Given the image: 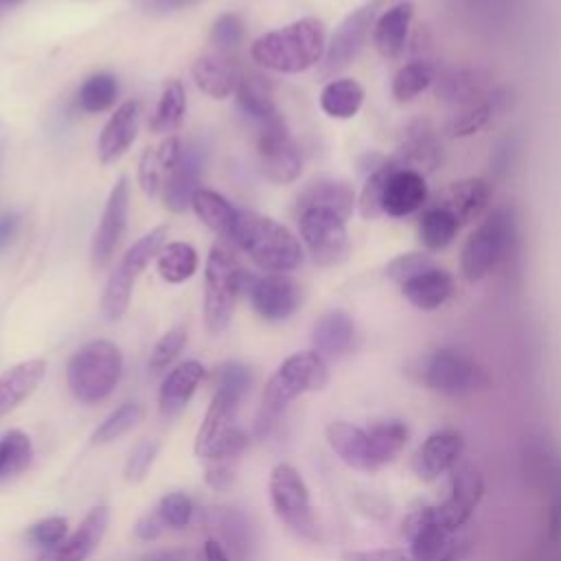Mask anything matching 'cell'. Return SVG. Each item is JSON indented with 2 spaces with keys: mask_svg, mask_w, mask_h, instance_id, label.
<instances>
[{
  "mask_svg": "<svg viewBox=\"0 0 561 561\" xmlns=\"http://www.w3.org/2000/svg\"><path fill=\"white\" fill-rule=\"evenodd\" d=\"M410 22H412V4L410 2H399L375 20L373 44L381 57L397 59L403 53L405 42H408Z\"/></svg>",
  "mask_w": 561,
  "mask_h": 561,
  "instance_id": "cell-29",
  "label": "cell"
},
{
  "mask_svg": "<svg viewBox=\"0 0 561 561\" xmlns=\"http://www.w3.org/2000/svg\"><path fill=\"white\" fill-rule=\"evenodd\" d=\"M546 484L550 489L548 539H550V543H559L561 541V454L554 456V462H552Z\"/></svg>",
  "mask_w": 561,
  "mask_h": 561,
  "instance_id": "cell-53",
  "label": "cell"
},
{
  "mask_svg": "<svg viewBox=\"0 0 561 561\" xmlns=\"http://www.w3.org/2000/svg\"><path fill=\"white\" fill-rule=\"evenodd\" d=\"M140 561H186V554L182 550H162V552L142 557Z\"/></svg>",
  "mask_w": 561,
  "mask_h": 561,
  "instance_id": "cell-61",
  "label": "cell"
},
{
  "mask_svg": "<svg viewBox=\"0 0 561 561\" xmlns=\"http://www.w3.org/2000/svg\"><path fill=\"white\" fill-rule=\"evenodd\" d=\"M327 440L333 447V451L353 469L375 471L368 430H362L344 421H333L327 425Z\"/></svg>",
  "mask_w": 561,
  "mask_h": 561,
  "instance_id": "cell-28",
  "label": "cell"
},
{
  "mask_svg": "<svg viewBox=\"0 0 561 561\" xmlns=\"http://www.w3.org/2000/svg\"><path fill=\"white\" fill-rule=\"evenodd\" d=\"M270 497L276 515L283 524L307 541L320 539V526L316 522L309 491L300 473L291 465H276L270 476Z\"/></svg>",
  "mask_w": 561,
  "mask_h": 561,
  "instance_id": "cell-10",
  "label": "cell"
},
{
  "mask_svg": "<svg viewBox=\"0 0 561 561\" xmlns=\"http://www.w3.org/2000/svg\"><path fill=\"white\" fill-rule=\"evenodd\" d=\"M204 149L199 145H184L180 158L162 186V202L171 213H184L193 195L199 191V175L204 169Z\"/></svg>",
  "mask_w": 561,
  "mask_h": 561,
  "instance_id": "cell-17",
  "label": "cell"
},
{
  "mask_svg": "<svg viewBox=\"0 0 561 561\" xmlns=\"http://www.w3.org/2000/svg\"><path fill=\"white\" fill-rule=\"evenodd\" d=\"M197 270V252L191 243L173 241L158 252V272L167 283H184Z\"/></svg>",
  "mask_w": 561,
  "mask_h": 561,
  "instance_id": "cell-40",
  "label": "cell"
},
{
  "mask_svg": "<svg viewBox=\"0 0 561 561\" xmlns=\"http://www.w3.org/2000/svg\"><path fill=\"white\" fill-rule=\"evenodd\" d=\"M167 232H169L167 226H158L149 230L121 256L118 265L114 267V272L105 283L103 298H101V309L107 320H118L125 313L136 278L147 267V263L160 252L167 239Z\"/></svg>",
  "mask_w": 561,
  "mask_h": 561,
  "instance_id": "cell-9",
  "label": "cell"
},
{
  "mask_svg": "<svg viewBox=\"0 0 561 561\" xmlns=\"http://www.w3.org/2000/svg\"><path fill=\"white\" fill-rule=\"evenodd\" d=\"M248 449V436L234 427L204 460H206V482L213 489H228L234 482L237 462Z\"/></svg>",
  "mask_w": 561,
  "mask_h": 561,
  "instance_id": "cell-32",
  "label": "cell"
},
{
  "mask_svg": "<svg viewBox=\"0 0 561 561\" xmlns=\"http://www.w3.org/2000/svg\"><path fill=\"white\" fill-rule=\"evenodd\" d=\"M375 469L392 462L408 440V425L401 421H381L368 427Z\"/></svg>",
  "mask_w": 561,
  "mask_h": 561,
  "instance_id": "cell-38",
  "label": "cell"
},
{
  "mask_svg": "<svg viewBox=\"0 0 561 561\" xmlns=\"http://www.w3.org/2000/svg\"><path fill=\"white\" fill-rule=\"evenodd\" d=\"M248 294L254 311L272 322L287 320L300 307V285L287 274H265L248 280Z\"/></svg>",
  "mask_w": 561,
  "mask_h": 561,
  "instance_id": "cell-15",
  "label": "cell"
},
{
  "mask_svg": "<svg viewBox=\"0 0 561 561\" xmlns=\"http://www.w3.org/2000/svg\"><path fill=\"white\" fill-rule=\"evenodd\" d=\"M22 2H24V0H0V15H2L4 11H9V9L22 4Z\"/></svg>",
  "mask_w": 561,
  "mask_h": 561,
  "instance_id": "cell-62",
  "label": "cell"
},
{
  "mask_svg": "<svg viewBox=\"0 0 561 561\" xmlns=\"http://www.w3.org/2000/svg\"><path fill=\"white\" fill-rule=\"evenodd\" d=\"M217 524L221 530L224 541L234 550L237 557L245 559L248 552L252 550V524L250 519L234 508H221L217 513Z\"/></svg>",
  "mask_w": 561,
  "mask_h": 561,
  "instance_id": "cell-45",
  "label": "cell"
},
{
  "mask_svg": "<svg viewBox=\"0 0 561 561\" xmlns=\"http://www.w3.org/2000/svg\"><path fill=\"white\" fill-rule=\"evenodd\" d=\"M197 2H202V0H142V9L149 13H156V15H164V13L188 9Z\"/></svg>",
  "mask_w": 561,
  "mask_h": 561,
  "instance_id": "cell-57",
  "label": "cell"
},
{
  "mask_svg": "<svg viewBox=\"0 0 561 561\" xmlns=\"http://www.w3.org/2000/svg\"><path fill=\"white\" fill-rule=\"evenodd\" d=\"M250 381L252 373L243 364L228 362L219 368L217 390L195 438V454L199 458H206L237 427L234 412L239 408V401L248 392Z\"/></svg>",
  "mask_w": 561,
  "mask_h": 561,
  "instance_id": "cell-8",
  "label": "cell"
},
{
  "mask_svg": "<svg viewBox=\"0 0 561 561\" xmlns=\"http://www.w3.org/2000/svg\"><path fill=\"white\" fill-rule=\"evenodd\" d=\"M182 151V142L178 136H167L158 147L145 149L138 164V182L140 188L153 197L162 191L169 173L173 171Z\"/></svg>",
  "mask_w": 561,
  "mask_h": 561,
  "instance_id": "cell-27",
  "label": "cell"
},
{
  "mask_svg": "<svg viewBox=\"0 0 561 561\" xmlns=\"http://www.w3.org/2000/svg\"><path fill=\"white\" fill-rule=\"evenodd\" d=\"M434 83V66L430 61L416 59L401 66L392 77V96L397 101H412Z\"/></svg>",
  "mask_w": 561,
  "mask_h": 561,
  "instance_id": "cell-42",
  "label": "cell"
},
{
  "mask_svg": "<svg viewBox=\"0 0 561 561\" xmlns=\"http://www.w3.org/2000/svg\"><path fill=\"white\" fill-rule=\"evenodd\" d=\"M256 153L261 171L276 184H289L300 175V153L289 138L283 116L256 127Z\"/></svg>",
  "mask_w": 561,
  "mask_h": 561,
  "instance_id": "cell-12",
  "label": "cell"
},
{
  "mask_svg": "<svg viewBox=\"0 0 561 561\" xmlns=\"http://www.w3.org/2000/svg\"><path fill=\"white\" fill-rule=\"evenodd\" d=\"M462 449H465V440L456 430L432 432L414 454V460H412L414 473L421 480H436L440 473L458 465Z\"/></svg>",
  "mask_w": 561,
  "mask_h": 561,
  "instance_id": "cell-18",
  "label": "cell"
},
{
  "mask_svg": "<svg viewBox=\"0 0 561 561\" xmlns=\"http://www.w3.org/2000/svg\"><path fill=\"white\" fill-rule=\"evenodd\" d=\"M430 267H434L432 256H427L423 252H405V254H399V256L388 261L386 276L401 287L403 283H408L410 278L423 274Z\"/></svg>",
  "mask_w": 561,
  "mask_h": 561,
  "instance_id": "cell-50",
  "label": "cell"
},
{
  "mask_svg": "<svg viewBox=\"0 0 561 561\" xmlns=\"http://www.w3.org/2000/svg\"><path fill=\"white\" fill-rule=\"evenodd\" d=\"M493 114V99H478L473 103L460 105V112L454 114L451 123H449V131L454 136H469L476 134L480 127H484V123L491 118Z\"/></svg>",
  "mask_w": 561,
  "mask_h": 561,
  "instance_id": "cell-48",
  "label": "cell"
},
{
  "mask_svg": "<svg viewBox=\"0 0 561 561\" xmlns=\"http://www.w3.org/2000/svg\"><path fill=\"white\" fill-rule=\"evenodd\" d=\"M491 202V186L482 178H465L454 184H449L438 197L436 204L438 208H445L451 213L458 224H469L478 219Z\"/></svg>",
  "mask_w": 561,
  "mask_h": 561,
  "instance_id": "cell-21",
  "label": "cell"
},
{
  "mask_svg": "<svg viewBox=\"0 0 561 561\" xmlns=\"http://www.w3.org/2000/svg\"><path fill=\"white\" fill-rule=\"evenodd\" d=\"M142 419V408L138 403H125L118 410H114L92 434V443L101 445V443H110L118 436H123L125 432H129L138 421Z\"/></svg>",
  "mask_w": 561,
  "mask_h": 561,
  "instance_id": "cell-47",
  "label": "cell"
},
{
  "mask_svg": "<svg viewBox=\"0 0 561 561\" xmlns=\"http://www.w3.org/2000/svg\"><path fill=\"white\" fill-rule=\"evenodd\" d=\"M342 561H427L416 557L410 548H383V550H351L342 554Z\"/></svg>",
  "mask_w": 561,
  "mask_h": 561,
  "instance_id": "cell-56",
  "label": "cell"
},
{
  "mask_svg": "<svg viewBox=\"0 0 561 561\" xmlns=\"http://www.w3.org/2000/svg\"><path fill=\"white\" fill-rule=\"evenodd\" d=\"M204 377V366L195 359H188L180 366H175L162 381L160 394H158V408L164 419L178 416L188 399L193 397L197 383Z\"/></svg>",
  "mask_w": 561,
  "mask_h": 561,
  "instance_id": "cell-24",
  "label": "cell"
},
{
  "mask_svg": "<svg viewBox=\"0 0 561 561\" xmlns=\"http://www.w3.org/2000/svg\"><path fill=\"white\" fill-rule=\"evenodd\" d=\"M160 530H162V519L158 517V513H156V515H149V517H142V519L136 524V535H138L140 539H145V541L156 539V537L160 535Z\"/></svg>",
  "mask_w": 561,
  "mask_h": 561,
  "instance_id": "cell-59",
  "label": "cell"
},
{
  "mask_svg": "<svg viewBox=\"0 0 561 561\" xmlns=\"http://www.w3.org/2000/svg\"><path fill=\"white\" fill-rule=\"evenodd\" d=\"M232 243L270 274H285L302 263L298 239L283 224L259 213H239Z\"/></svg>",
  "mask_w": 561,
  "mask_h": 561,
  "instance_id": "cell-3",
  "label": "cell"
},
{
  "mask_svg": "<svg viewBox=\"0 0 561 561\" xmlns=\"http://www.w3.org/2000/svg\"><path fill=\"white\" fill-rule=\"evenodd\" d=\"M373 26H375V4H364V7L355 9L353 13H348L340 22V26L335 28V33L327 46L320 72L335 75V72L344 70L346 66H351L357 59V55L362 53Z\"/></svg>",
  "mask_w": 561,
  "mask_h": 561,
  "instance_id": "cell-14",
  "label": "cell"
},
{
  "mask_svg": "<svg viewBox=\"0 0 561 561\" xmlns=\"http://www.w3.org/2000/svg\"><path fill=\"white\" fill-rule=\"evenodd\" d=\"M195 215L219 237H224L226 241H232L234 237V228L239 221V210L219 193L210 191V188H199L193 195L191 202Z\"/></svg>",
  "mask_w": 561,
  "mask_h": 561,
  "instance_id": "cell-35",
  "label": "cell"
},
{
  "mask_svg": "<svg viewBox=\"0 0 561 561\" xmlns=\"http://www.w3.org/2000/svg\"><path fill=\"white\" fill-rule=\"evenodd\" d=\"M329 381V368L322 355L316 351H300L289 355L265 383L261 408L254 419V436L263 438L285 408L305 392L324 388Z\"/></svg>",
  "mask_w": 561,
  "mask_h": 561,
  "instance_id": "cell-2",
  "label": "cell"
},
{
  "mask_svg": "<svg viewBox=\"0 0 561 561\" xmlns=\"http://www.w3.org/2000/svg\"><path fill=\"white\" fill-rule=\"evenodd\" d=\"M484 75L478 68H451L438 79V92L443 99L467 105L478 101L476 96L482 94Z\"/></svg>",
  "mask_w": 561,
  "mask_h": 561,
  "instance_id": "cell-41",
  "label": "cell"
},
{
  "mask_svg": "<svg viewBox=\"0 0 561 561\" xmlns=\"http://www.w3.org/2000/svg\"><path fill=\"white\" fill-rule=\"evenodd\" d=\"M250 274L239 265L226 241H217L206 259L204 272V320L210 333H221L232 318L241 289L248 287Z\"/></svg>",
  "mask_w": 561,
  "mask_h": 561,
  "instance_id": "cell-6",
  "label": "cell"
},
{
  "mask_svg": "<svg viewBox=\"0 0 561 561\" xmlns=\"http://www.w3.org/2000/svg\"><path fill=\"white\" fill-rule=\"evenodd\" d=\"M118 96V81L114 75L107 72H96L83 81L79 88V107L88 114H99L105 112L114 105Z\"/></svg>",
  "mask_w": 561,
  "mask_h": 561,
  "instance_id": "cell-43",
  "label": "cell"
},
{
  "mask_svg": "<svg viewBox=\"0 0 561 561\" xmlns=\"http://www.w3.org/2000/svg\"><path fill=\"white\" fill-rule=\"evenodd\" d=\"M364 103V88L355 79H333L320 92V107L331 118H353Z\"/></svg>",
  "mask_w": 561,
  "mask_h": 561,
  "instance_id": "cell-36",
  "label": "cell"
},
{
  "mask_svg": "<svg viewBox=\"0 0 561 561\" xmlns=\"http://www.w3.org/2000/svg\"><path fill=\"white\" fill-rule=\"evenodd\" d=\"M408 373L416 383L447 397H469L491 386L489 373L473 357L447 346L423 353Z\"/></svg>",
  "mask_w": 561,
  "mask_h": 561,
  "instance_id": "cell-4",
  "label": "cell"
},
{
  "mask_svg": "<svg viewBox=\"0 0 561 561\" xmlns=\"http://www.w3.org/2000/svg\"><path fill=\"white\" fill-rule=\"evenodd\" d=\"M399 167V162L390 156L383 160V164L373 171L366 182H364V188L359 193V215L364 219H375L379 215H383V193H386V184H388V178L390 173Z\"/></svg>",
  "mask_w": 561,
  "mask_h": 561,
  "instance_id": "cell-44",
  "label": "cell"
},
{
  "mask_svg": "<svg viewBox=\"0 0 561 561\" xmlns=\"http://www.w3.org/2000/svg\"><path fill=\"white\" fill-rule=\"evenodd\" d=\"M482 495H484V480L478 467H473L471 462L456 465L451 471V486H449L447 500L432 506L438 524L447 533L456 535L469 522Z\"/></svg>",
  "mask_w": 561,
  "mask_h": 561,
  "instance_id": "cell-13",
  "label": "cell"
},
{
  "mask_svg": "<svg viewBox=\"0 0 561 561\" xmlns=\"http://www.w3.org/2000/svg\"><path fill=\"white\" fill-rule=\"evenodd\" d=\"M28 537H31L37 546H44V548L48 550V548L61 543V541L68 537L66 519H64V517H48V519H42V522H37V524L31 526Z\"/></svg>",
  "mask_w": 561,
  "mask_h": 561,
  "instance_id": "cell-54",
  "label": "cell"
},
{
  "mask_svg": "<svg viewBox=\"0 0 561 561\" xmlns=\"http://www.w3.org/2000/svg\"><path fill=\"white\" fill-rule=\"evenodd\" d=\"M156 451H158V443H153V440L151 443L149 440L140 443L131 451V456H129V460L125 465V478L127 480H142L147 476L153 458H156Z\"/></svg>",
  "mask_w": 561,
  "mask_h": 561,
  "instance_id": "cell-55",
  "label": "cell"
},
{
  "mask_svg": "<svg viewBox=\"0 0 561 561\" xmlns=\"http://www.w3.org/2000/svg\"><path fill=\"white\" fill-rule=\"evenodd\" d=\"M458 228L460 224L451 213H447L445 208L432 206L423 210L419 219V239L427 250L438 252V250H445L456 239Z\"/></svg>",
  "mask_w": 561,
  "mask_h": 561,
  "instance_id": "cell-37",
  "label": "cell"
},
{
  "mask_svg": "<svg viewBox=\"0 0 561 561\" xmlns=\"http://www.w3.org/2000/svg\"><path fill=\"white\" fill-rule=\"evenodd\" d=\"M234 92H237V103H239L241 112L248 118H252L256 123V127L280 116V112L276 110V103L272 99V90H270V83L265 81V77H261V75H241Z\"/></svg>",
  "mask_w": 561,
  "mask_h": 561,
  "instance_id": "cell-34",
  "label": "cell"
},
{
  "mask_svg": "<svg viewBox=\"0 0 561 561\" xmlns=\"http://www.w3.org/2000/svg\"><path fill=\"white\" fill-rule=\"evenodd\" d=\"M300 237L316 265H335L348 250L346 219L327 208H307L298 213Z\"/></svg>",
  "mask_w": 561,
  "mask_h": 561,
  "instance_id": "cell-11",
  "label": "cell"
},
{
  "mask_svg": "<svg viewBox=\"0 0 561 561\" xmlns=\"http://www.w3.org/2000/svg\"><path fill=\"white\" fill-rule=\"evenodd\" d=\"M355 206V191L348 182L344 180H333V178H320L309 182L298 199H296V210H307V208H327L342 219H348Z\"/></svg>",
  "mask_w": 561,
  "mask_h": 561,
  "instance_id": "cell-23",
  "label": "cell"
},
{
  "mask_svg": "<svg viewBox=\"0 0 561 561\" xmlns=\"http://www.w3.org/2000/svg\"><path fill=\"white\" fill-rule=\"evenodd\" d=\"M204 557H206V561H230L228 554H226V548L219 541H215V539L206 541Z\"/></svg>",
  "mask_w": 561,
  "mask_h": 561,
  "instance_id": "cell-60",
  "label": "cell"
},
{
  "mask_svg": "<svg viewBox=\"0 0 561 561\" xmlns=\"http://www.w3.org/2000/svg\"><path fill=\"white\" fill-rule=\"evenodd\" d=\"M186 114V92H184V85L178 81V79H171L162 94H160V101L151 114V121H149V127L151 131L156 134H167V131H173L180 127L182 118Z\"/></svg>",
  "mask_w": 561,
  "mask_h": 561,
  "instance_id": "cell-39",
  "label": "cell"
},
{
  "mask_svg": "<svg viewBox=\"0 0 561 561\" xmlns=\"http://www.w3.org/2000/svg\"><path fill=\"white\" fill-rule=\"evenodd\" d=\"M245 37V28L239 15L234 13H224L215 20L213 31H210V39L213 44L219 48L221 55H232L234 50H239V46L243 44Z\"/></svg>",
  "mask_w": 561,
  "mask_h": 561,
  "instance_id": "cell-49",
  "label": "cell"
},
{
  "mask_svg": "<svg viewBox=\"0 0 561 561\" xmlns=\"http://www.w3.org/2000/svg\"><path fill=\"white\" fill-rule=\"evenodd\" d=\"M515 254L517 224L513 210L497 208L465 241L460 250V272L469 283H476Z\"/></svg>",
  "mask_w": 561,
  "mask_h": 561,
  "instance_id": "cell-5",
  "label": "cell"
},
{
  "mask_svg": "<svg viewBox=\"0 0 561 561\" xmlns=\"http://www.w3.org/2000/svg\"><path fill=\"white\" fill-rule=\"evenodd\" d=\"M138 118H140V105L134 99L121 103L114 110V114L107 118L99 136L101 164H114L127 153V149L134 145L138 134Z\"/></svg>",
  "mask_w": 561,
  "mask_h": 561,
  "instance_id": "cell-20",
  "label": "cell"
},
{
  "mask_svg": "<svg viewBox=\"0 0 561 561\" xmlns=\"http://www.w3.org/2000/svg\"><path fill=\"white\" fill-rule=\"evenodd\" d=\"M184 344H186V329L184 327H175V329L167 331L156 342V346L149 355V370L151 373H162L180 355Z\"/></svg>",
  "mask_w": 561,
  "mask_h": 561,
  "instance_id": "cell-51",
  "label": "cell"
},
{
  "mask_svg": "<svg viewBox=\"0 0 561 561\" xmlns=\"http://www.w3.org/2000/svg\"><path fill=\"white\" fill-rule=\"evenodd\" d=\"M427 202L425 175L412 169L397 167L386 184L383 193V215L408 217L421 210Z\"/></svg>",
  "mask_w": 561,
  "mask_h": 561,
  "instance_id": "cell-22",
  "label": "cell"
},
{
  "mask_svg": "<svg viewBox=\"0 0 561 561\" xmlns=\"http://www.w3.org/2000/svg\"><path fill=\"white\" fill-rule=\"evenodd\" d=\"M18 226H20V217L15 213H7L0 217V250L13 243L18 234Z\"/></svg>",
  "mask_w": 561,
  "mask_h": 561,
  "instance_id": "cell-58",
  "label": "cell"
},
{
  "mask_svg": "<svg viewBox=\"0 0 561 561\" xmlns=\"http://www.w3.org/2000/svg\"><path fill=\"white\" fill-rule=\"evenodd\" d=\"M392 158L399 162L401 169H412L419 173L432 171L440 162V145L434 138L432 129H427L423 123H416L401 142V147L392 153Z\"/></svg>",
  "mask_w": 561,
  "mask_h": 561,
  "instance_id": "cell-33",
  "label": "cell"
},
{
  "mask_svg": "<svg viewBox=\"0 0 561 561\" xmlns=\"http://www.w3.org/2000/svg\"><path fill=\"white\" fill-rule=\"evenodd\" d=\"M311 342L318 355L327 359H337L346 355L355 344V322L344 311L324 313L311 333Z\"/></svg>",
  "mask_w": 561,
  "mask_h": 561,
  "instance_id": "cell-25",
  "label": "cell"
},
{
  "mask_svg": "<svg viewBox=\"0 0 561 561\" xmlns=\"http://www.w3.org/2000/svg\"><path fill=\"white\" fill-rule=\"evenodd\" d=\"M127 210H129V184L127 178H118V182L112 186L99 228L94 230L92 237V248H90V259L94 267H105L107 261L112 259L127 224Z\"/></svg>",
  "mask_w": 561,
  "mask_h": 561,
  "instance_id": "cell-16",
  "label": "cell"
},
{
  "mask_svg": "<svg viewBox=\"0 0 561 561\" xmlns=\"http://www.w3.org/2000/svg\"><path fill=\"white\" fill-rule=\"evenodd\" d=\"M324 44V24L318 18H300L254 39L250 53L254 64L265 70L296 75L322 59Z\"/></svg>",
  "mask_w": 561,
  "mask_h": 561,
  "instance_id": "cell-1",
  "label": "cell"
},
{
  "mask_svg": "<svg viewBox=\"0 0 561 561\" xmlns=\"http://www.w3.org/2000/svg\"><path fill=\"white\" fill-rule=\"evenodd\" d=\"M123 373V355L107 340L83 344L68 362L66 379L72 394L83 403L105 399L118 383Z\"/></svg>",
  "mask_w": 561,
  "mask_h": 561,
  "instance_id": "cell-7",
  "label": "cell"
},
{
  "mask_svg": "<svg viewBox=\"0 0 561 561\" xmlns=\"http://www.w3.org/2000/svg\"><path fill=\"white\" fill-rule=\"evenodd\" d=\"M46 362L28 359L0 375V416L18 408L44 379Z\"/></svg>",
  "mask_w": 561,
  "mask_h": 561,
  "instance_id": "cell-30",
  "label": "cell"
},
{
  "mask_svg": "<svg viewBox=\"0 0 561 561\" xmlns=\"http://www.w3.org/2000/svg\"><path fill=\"white\" fill-rule=\"evenodd\" d=\"M193 502L186 493H167L158 504V517L171 528H184L191 522Z\"/></svg>",
  "mask_w": 561,
  "mask_h": 561,
  "instance_id": "cell-52",
  "label": "cell"
},
{
  "mask_svg": "<svg viewBox=\"0 0 561 561\" xmlns=\"http://www.w3.org/2000/svg\"><path fill=\"white\" fill-rule=\"evenodd\" d=\"M451 291H454V280H451L449 272H445L443 267H436V265L401 285V294L416 309H423V311H434L440 305H445L447 298L451 296Z\"/></svg>",
  "mask_w": 561,
  "mask_h": 561,
  "instance_id": "cell-31",
  "label": "cell"
},
{
  "mask_svg": "<svg viewBox=\"0 0 561 561\" xmlns=\"http://www.w3.org/2000/svg\"><path fill=\"white\" fill-rule=\"evenodd\" d=\"M195 85L210 99H228L234 94L239 83V72L228 55H202L195 59L193 68Z\"/></svg>",
  "mask_w": 561,
  "mask_h": 561,
  "instance_id": "cell-26",
  "label": "cell"
},
{
  "mask_svg": "<svg viewBox=\"0 0 561 561\" xmlns=\"http://www.w3.org/2000/svg\"><path fill=\"white\" fill-rule=\"evenodd\" d=\"M31 440L20 430H9L0 440V478L20 473L31 462Z\"/></svg>",
  "mask_w": 561,
  "mask_h": 561,
  "instance_id": "cell-46",
  "label": "cell"
},
{
  "mask_svg": "<svg viewBox=\"0 0 561 561\" xmlns=\"http://www.w3.org/2000/svg\"><path fill=\"white\" fill-rule=\"evenodd\" d=\"M107 522L110 511L105 506L92 508L72 535H68L61 543L44 550L37 561H85L103 539Z\"/></svg>",
  "mask_w": 561,
  "mask_h": 561,
  "instance_id": "cell-19",
  "label": "cell"
}]
</instances>
